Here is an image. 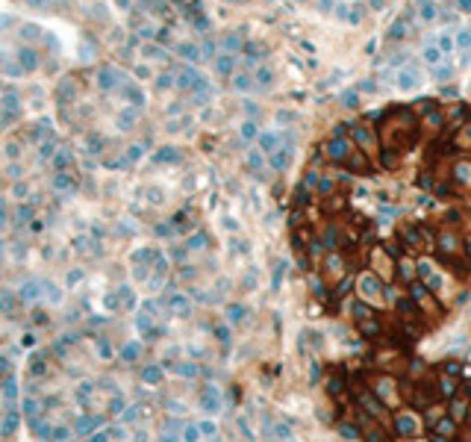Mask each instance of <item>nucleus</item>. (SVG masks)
<instances>
[{"label": "nucleus", "instance_id": "cd10ccee", "mask_svg": "<svg viewBox=\"0 0 471 442\" xmlns=\"http://www.w3.org/2000/svg\"><path fill=\"white\" fill-rule=\"evenodd\" d=\"M457 47L466 53V50H471V32L469 30H463V32H457Z\"/></svg>", "mask_w": 471, "mask_h": 442}, {"label": "nucleus", "instance_id": "2f4dec72", "mask_svg": "<svg viewBox=\"0 0 471 442\" xmlns=\"http://www.w3.org/2000/svg\"><path fill=\"white\" fill-rule=\"evenodd\" d=\"M436 47H439L442 53H448V50H451V47H454V41H451V38H448V35H439V44H436Z\"/></svg>", "mask_w": 471, "mask_h": 442}, {"label": "nucleus", "instance_id": "7ed1b4c3", "mask_svg": "<svg viewBox=\"0 0 471 442\" xmlns=\"http://www.w3.org/2000/svg\"><path fill=\"white\" fill-rule=\"evenodd\" d=\"M356 292H359V298H362V301H374L377 295L383 292V280H380V274H377V271H362V274L356 277Z\"/></svg>", "mask_w": 471, "mask_h": 442}, {"label": "nucleus", "instance_id": "412c9836", "mask_svg": "<svg viewBox=\"0 0 471 442\" xmlns=\"http://www.w3.org/2000/svg\"><path fill=\"white\" fill-rule=\"evenodd\" d=\"M327 392H330L333 398H339V395L345 392V378H342V375H336V378H330V380H327Z\"/></svg>", "mask_w": 471, "mask_h": 442}, {"label": "nucleus", "instance_id": "4be33fe9", "mask_svg": "<svg viewBox=\"0 0 471 442\" xmlns=\"http://www.w3.org/2000/svg\"><path fill=\"white\" fill-rule=\"evenodd\" d=\"M424 124L430 127V130H442V127H445V115H442L439 109H430L427 118H424Z\"/></svg>", "mask_w": 471, "mask_h": 442}, {"label": "nucleus", "instance_id": "f3484780", "mask_svg": "<svg viewBox=\"0 0 471 442\" xmlns=\"http://www.w3.org/2000/svg\"><path fill=\"white\" fill-rule=\"evenodd\" d=\"M350 313H353V318H356V321H368V318L377 316V313L368 307V304H365V301H356V304L350 307Z\"/></svg>", "mask_w": 471, "mask_h": 442}, {"label": "nucleus", "instance_id": "f03ea898", "mask_svg": "<svg viewBox=\"0 0 471 442\" xmlns=\"http://www.w3.org/2000/svg\"><path fill=\"white\" fill-rule=\"evenodd\" d=\"M350 139H353L356 151H362L365 157H368V154H374V151H377V133H374V127L353 124V127H350Z\"/></svg>", "mask_w": 471, "mask_h": 442}, {"label": "nucleus", "instance_id": "ddd939ff", "mask_svg": "<svg viewBox=\"0 0 471 442\" xmlns=\"http://www.w3.org/2000/svg\"><path fill=\"white\" fill-rule=\"evenodd\" d=\"M418 83H421V80H418V71H415V68H404V71L398 74V86H401L404 92H412Z\"/></svg>", "mask_w": 471, "mask_h": 442}, {"label": "nucleus", "instance_id": "473e14b6", "mask_svg": "<svg viewBox=\"0 0 471 442\" xmlns=\"http://www.w3.org/2000/svg\"><path fill=\"white\" fill-rule=\"evenodd\" d=\"M274 145H277V136H262V148L265 151H271Z\"/></svg>", "mask_w": 471, "mask_h": 442}, {"label": "nucleus", "instance_id": "6e6552de", "mask_svg": "<svg viewBox=\"0 0 471 442\" xmlns=\"http://www.w3.org/2000/svg\"><path fill=\"white\" fill-rule=\"evenodd\" d=\"M448 416H451L454 422H466V419L471 416V401H469V395L457 392L454 398H448Z\"/></svg>", "mask_w": 471, "mask_h": 442}, {"label": "nucleus", "instance_id": "bb28decb", "mask_svg": "<svg viewBox=\"0 0 471 442\" xmlns=\"http://www.w3.org/2000/svg\"><path fill=\"white\" fill-rule=\"evenodd\" d=\"M424 59H427L430 65H439L442 59H445V53H442L439 47H427V50H424Z\"/></svg>", "mask_w": 471, "mask_h": 442}, {"label": "nucleus", "instance_id": "9d476101", "mask_svg": "<svg viewBox=\"0 0 471 442\" xmlns=\"http://www.w3.org/2000/svg\"><path fill=\"white\" fill-rule=\"evenodd\" d=\"M430 431H433V434H439V437H445V440H454V437L460 434V422H454V419L445 413V416H442V419L433 425V428H430Z\"/></svg>", "mask_w": 471, "mask_h": 442}, {"label": "nucleus", "instance_id": "c85d7f7f", "mask_svg": "<svg viewBox=\"0 0 471 442\" xmlns=\"http://www.w3.org/2000/svg\"><path fill=\"white\" fill-rule=\"evenodd\" d=\"M342 103H345L347 109H353V106H359V95H356V92H345V95H342Z\"/></svg>", "mask_w": 471, "mask_h": 442}, {"label": "nucleus", "instance_id": "58836bf2", "mask_svg": "<svg viewBox=\"0 0 471 442\" xmlns=\"http://www.w3.org/2000/svg\"><path fill=\"white\" fill-rule=\"evenodd\" d=\"M469 233H471V224H469Z\"/></svg>", "mask_w": 471, "mask_h": 442}, {"label": "nucleus", "instance_id": "c756f323", "mask_svg": "<svg viewBox=\"0 0 471 442\" xmlns=\"http://www.w3.org/2000/svg\"><path fill=\"white\" fill-rule=\"evenodd\" d=\"M350 286H353V280H350V277H345V280H339V286H336V292H333V295H336V298H345Z\"/></svg>", "mask_w": 471, "mask_h": 442}, {"label": "nucleus", "instance_id": "a878e982", "mask_svg": "<svg viewBox=\"0 0 471 442\" xmlns=\"http://www.w3.org/2000/svg\"><path fill=\"white\" fill-rule=\"evenodd\" d=\"M389 35H392V38H404V35H407V18L395 21V24H392V30H389Z\"/></svg>", "mask_w": 471, "mask_h": 442}, {"label": "nucleus", "instance_id": "39448f33", "mask_svg": "<svg viewBox=\"0 0 471 442\" xmlns=\"http://www.w3.org/2000/svg\"><path fill=\"white\" fill-rule=\"evenodd\" d=\"M436 248H439V256H457L463 253V236L457 230H439Z\"/></svg>", "mask_w": 471, "mask_h": 442}, {"label": "nucleus", "instance_id": "aec40b11", "mask_svg": "<svg viewBox=\"0 0 471 442\" xmlns=\"http://www.w3.org/2000/svg\"><path fill=\"white\" fill-rule=\"evenodd\" d=\"M442 416H445V407H439V404H430V407H424V422H427L430 428L439 422Z\"/></svg>", "mask_w": 471, "mask_h": 442}, {"label": "nucleus", "instance_id": "b1692460", "mask_svg": "<svg viewBox=\"0 0 471 442\" xmlns=\"http://www.w3.org/2000/svg\"><path fill=\"white\" fill-rule=\"evenodd\" d=\"M415 3H418L424 21H433V18H436V3H433V0H415Z\"/></svg>", "mask_w": 471, "mask_h": 442}, {"label": "nucleus", "instance_id": "393cba45", "mask_svg": "<svg viewBox=\"0 0 471 442\" xmlns=\"http://www.w3.org/2000/svg\"><path fill=\"white\" fill-rule=\"evenodd\" d=\"M398 277H401V280H407V283L415 280V268L409 265L407 259H401V262H398Z\"/></svg>", "mask_w": 471, "mask_h": 442}, {"label": "nucleus", "instance_id": "9b49d317", "mask_svg": "<svg viewBox=\"0 0 471 442\" xmlns=\"http://www.w3.org/2000/svg\"><path fill=\"white\" fill-rule=\"evenodd\" d=\"M407 295L415 301V304H421V307H430V289H427V283H421V280H412L409 283V289H407Z\"/></svg>", "mask_w": 471, "mask_h": 442}, {"label": "nucleus", "instance_id": "0eeeda50", "mask_svg": "<svg viewBox=\"0 0 471 442\" xmlns=\"http://www.w3.org/2000/svg\"><path fill=\"white\" fill-rule=\"evenodd\" d=\"M401 245H407V251H415V253H421L424 248H430L427 245V239H424V230L421 227H404V233H401Z\"/></svg>", "mask_w": 471, "mask_h": 442}, {"label": "nucleus", "instance_id": "4468645a", "mask_svg": "<svg viewBox=\"0 0 471 442\" xmlns=\"http://www.w3.org/2000/svg\"><path fill=\"white\" fill-rule=\"evenodd\" d=\"M324 268H327L330 274H342V271H345V256H342L339 251H330V253H327Z\"/></svg>", "mask_w": 471, "mask_h": 442}, {"label": "nucleus", "instance_id": "423d86ee", "mask_svg": "<svg viewBox=\"0 0 471 442\" xmlns=\"http://www.w3.org/2000/svg\"><path fill=\"white\" fill-rule=\"evenodd\" d=\"M392 431H395L398 437H418L421 422L415 419V413H395V416H392Z\"/></svg>", "mask_w": 471, "mask_h": 442}, {"label": "nucleus", "instance_id": "dca6fc26", "mask_svg": "<svg viewBox=\"0 0 471 442\" xmlns=\"http://www.w3.org/2000/svg\"><path fill=\"white\" fill-rule=\"evenodd\" d=\"M359 330H362V336H365V339H377V336L383 333V327H380L377 316L368 318V321H359Z\"/></svg>", "mask_w": 471, "mask_h": 442}, {"label": "nucleus", "instance_id": "e433bc0d", "mask_svg": "<svg viewBox=\"0 0 471 442\" xmlns=\"http://www.w3.org/2000/svg\"><path fill=\"white\" fill-rule=\"evenodd\" d=\"M318 6H324V12H330V6H333V0H321Z\"/></svg>", "mask_w": 471, "mask_h": 442}, {"label": "nucleus", "instance_id": "f257e3e1", "mask_svg": "<svg viewBox=\"0 0 471 442\" xmlns=\"http://www.w3.org/2000/svg\"><path fill=\"white\" fill-rule=\"evenodd\" d=\"M353 151H356V148H353V142H350L347 136H333V139L327 142V148H324V157L330 159V162H336V165H342Z\"/></svg>", "mask_w": 471, "mask_h": 442}, {"label": "nucleus", "instance_id": "20e7f679", "mask_svg": "<svg viewBox=\"0 0 471 442\" xmlns=\"http://www.w3.org/2000/svg\"><path fill=\"white\" fill-rule=\"evenodd\" d=\"M371 392H374L386 407H392V404L398 401V380L392 378V375H377V378H374V389H371Z\"/></svg>", "mask_w": 471, "mask_h": 442}, {"label": "nucleus", "instance_id": "6ab92c4d", "mask_svg": "<svg viewBox=\"0 0 471 442\" xmlns=\"http://www.w3.org/2000/svg\"><path fill=\"white\" fill-rule=\"evenodd\" d=\"M451 77H454V65H448V62L433 65V80H439V83H445V80H451Z\"/></svg>", "mask_w": 471, "mask_h": 442}, {"label": "nucleus", "instance_id": "a211bd4d", "mask_svg": "<svg viewBox=\"0 0 471 442\" xmlns=\"http://www.w3.org/2000/svg\"><path fill=\"white\" fill-rule=\"evenodd\" d=\"M463 363L460 360H445L442 363V375H448V378H463Z\"/></svg>", "mask_w": 471, "mask_h": 442}, {"label": "nucleus", "instance_id": "f704fd0d", "mask_svg": "<svg viewBox=\"0 0 471 442\" xmlns=\"http://www.w3.org/2000/svg\"><path fill=\"white\" fill-rule=\"evenodd\" d=\"M457 3H460V9H463V12H471V0H457Z\"/></svg>", "mask_w": 471, "mask_h": 442}, {"label": "nucleus", "instance_id": "5701e85b", "mask_svg": "<svg viewBox=\"0 0 471 442\" xmlns=\"http://www.w3.org/2000/svg\"><path fill=\"white\" fill-rule=\"evenodd\" d=\"M359 434H362V431H359L353 422H342V425H339V437H342V440H356Z\"/></svg>", "mask_w": 471, "mask_h": 442}, {"label": "nucleus", "instance_id": "4c0bfd02", "mask_svg": "<svg viewBox=\"0 0 471 442\" xmlns=\"http://www.w3.org/2000/svg\"><path fill=\"white\" fill-rule=\"evenodd\" d=\"M383 3H386V0H371V6H374V9H383Z\"/></svg>", "mask_w": 471, "mask_h": 442}, {"label": "nucleus", "instance_id": "7c9ffc66", "mask_svg": "<svg viewBox=\"0 0 471 442\" xmlns=\"http://www.w3.org/2000/svg\"><path fill=\"white\" fill-rule=\"evenodd\" d=\"M424 372H427V366H424L421 360H412V363H409V375H415V378H421Z\"/></svg>", "mask_w": 471, "mask_h": 442}, {"label": "nucleus", "instance_id": "f8f14e48", "mask_svg": "<svg viewBox=\"0 0 471 442\" xmlns=\"http://www.w3.org/2000/svg\"><path fill=\"white\" fill-rule=\"evenodd\" d=\"M457 392H460V378L439 375V380H436V395H439V398H454Z\"/></svg>", "mask_w": 471, "mask_h": 442}, {"label": "nucleus", "instance_id": "72a5a7b5", "mask_svg": "<svg viewBox=\"0 0 471 442\" xmlns=\"http://www.w3.org/2000/svg\"><path fill=\"white\" fill-rule=\"evenodd\" d=\"M359 92H377V83H374V80H365V83H359Z\"/></svg>", "mask_w": 471, "mask_h": 442}, {"label": "nucleus", "instance_id": "c9c22d12", "mask_svg": "<svg viewBox=\"0 0 471 442\" xmlns=\"http://www.w3.org/2000/svg\"><path fill=\"white\" fill-rule=\"evenodd\" d=\"M463 251H466V256L471 259V239H466V242H463Z\"/></svg>", "mask_w": 471, "mask_h": 442}, {"label": "nucleus", "instance_id": "1a4fd4ad", "mask_svg": "<svg viewBox=\"0 0 471 442\" xmlns=\"http://www.w3.org/2000/svg\"><path fill=\"white\" fill-rule=\"evenodd\" d=\"M451 183L454 186H471V162L460 159L451 165Z\"/></svg>", "mask_w": 471, "mask_h": 442}, {"label": "nucleus", "instance_id": "2eb2a0df", "mask_svg": "<svg viewBox=\"0 0 471 442\" xmlns=\"http://www.w3.org/2000/svg\"><path fill=\"white\" fill-rule=\"evenodd\" d=\"M333 192H336V177H327V174H321V177H318V183H315V195L327 198V195H333Z\"/></svg>", "mask_w": 471, "mask_h": 442}]
</instances>
